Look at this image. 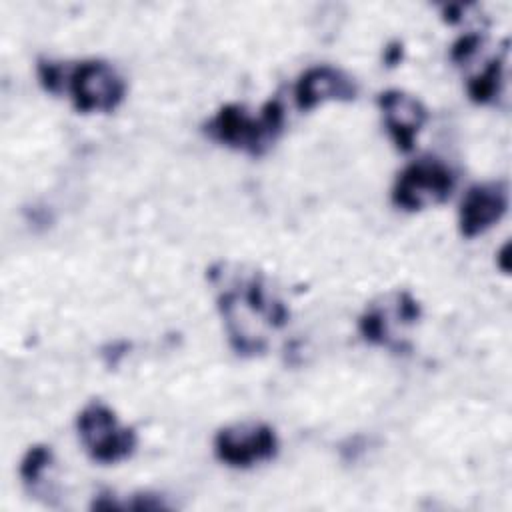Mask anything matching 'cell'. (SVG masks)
<instances>
[{
	"label": "cell",
	"instance_id": "cell-13",
	"mask_svg": "<svg viewBox=\"0 0 512 512\" xmlns=\"http://www.w3.org/2000/svg\"><path fill=\"white\" fill-rule=\"evenodd\" d=\"M508 252H510V244H504L500 254H498V266L502 268V272H508L510 270V264H508Z\"/></svg>",
	"mask_w": 512,
	"mask_h": 512
},
{
	"label": "cell",
	"instance_id": "cell-6",
	"mask_svg": "<svg viewBox=\"0 0 512 512\" xmlns=\"http://www.w3.org/2000/svg\"><path fill=\"white\" fill-rule=\"evenodd\" d=\"M278 438L266 424L246 422L222 428L214 438L216 456L228 466H252L276 454Z\"/></svg>",
	"mask_w": 512,
	"mask_h": 512
},
{
	"label": "cell",
	"instance_id": "cell-4",
	"mask_svg": "<svg viewBox=\"0 0 512 512\" xmlns=\"http://www.w3.org/2000/svg\"><path fill=\"white\" fill-rule=\"evenodd\" d=\"M78 432L88 454L104 464L128 458L136 446L134 430L122 426L114 412L100 402H92L80 412Z\"/></svg>",
	"mask_w": 512,
	"mask_h": 512
},
{
	"label": "cell",
	"instance_id": "cell-7",
	"mask_svg": "<svg viewBox=\"0 0 512 512\" xmlns=\"http://www.w3.org/2000/svg\"><path fill=\"white\" fill-rule=\"evenodd\" d=\"M508 208V192L500 182L472 186L460 204V232L478 236L494 226Z\"/></svg>",
	"mask_w": 512,
	"mask_h": 512
},
{
	"label": "cell",
	"instance_id": "cell-12",
	"mask_svg": "<svg viewBox=\"0 0 512 512\" xmlns=\"http://www.w3.org/2000/svg\"><path fill=\"white\" fill-rule=\"evenodd\" d=\"M478 42H480V38L474 36V34H468V36L460 38V40L454 44V48H452V60H454V62H466V60L476 52Z\"/></svg>",
	"mask_w": 512,
	"mask_h": 512
},
{
	"label": "cell",
	"instance_id": "cell-2",
	"mask_svg": "<svg viewBox=\"0 0 512 512\" xmlns=\"http://www.w3.org/2000/svg\"><path fill=\"white\" fill-rule=\"evenodd\" d=\"M284 126V108L278 100H268L258 116H250L242 106L228 104L206 124V134L230 148L262 154Z\"/></svg>",
	"mask_w": 512,
	"mask_h": 512
},
{
	"label": "cell",
	"instance_id": "cell-5",
	"mask_svg": "<svg viewBox=\"0 0 512 512\" xmlns=\"http://www.w3.org/2000/svg\"><path fill=\"white\" fill-rule=\"evenodd\" d=\"M454 188V176L446 164L422 158L408 164L396 178L392 200L404 210H424L444 202Z\"/></svg>",
	"mask_w": 512,
	"mask_h": 512
},
{
	"label": "cell",
	"instance_id": "cell-8",
	"mask_svg": "<svg viewBox=\"0 0 512 512\" xmlns=\"http://www.w3.org/2000/svg\"><path fill=\"white\" fill-rule=\"evenodd\" d=\"M356 84L342 70L332 66L308 68L296 82L294 98L300 110H310L326 100H352Z\"/></svg>",
	"mask_w": 512,
	"mask_h": 512
},
{
	"label": "cell",
	"instance_id": "cell-9",
	"mask_svg": "<svg viewBox=\"0 0 512 512\" xmlns=\"http://www.w3.org/2000/svg\"><path fill=\"white\" fill-rule=\"evenodd\" d=\"M378 104L384 114V124L400 150H410L422 124L426 122L424 106L402 90H386L380 94Z\"/></svg>",
	"mask_w": 512,
	"mask_h": 512
},
{
	"label": "cell",
	"instance_id": "cell-1",
	"mask_svg": "<svg viewBox=\"0 0 512 512\" xmlns=\"http://www.w3.org/2000/svg\"><path fill=\"white\" fill-rule=\"evenodd\" d=\"M218 306L224 314L232 346L240 354H256L266 348L264 328L286 324V306L268 290L260 274L226 278L220 284Z\"/></svg>",
	"mask_w": 512,
	"mask_h": 512
},
{
	"label": "cell",
	"instance_id": "cell-3",
	"mask_svg": "<svg viewBox=\"0 0 512 512\" xmlns=\"http://www.w3.org/2000/svg\"><path fill=\"white\" fill-rule=\"evenodd\" d=\"M64 90L80 112H110L124 96V82L110 64L86 60L64 70Z\"/></svg>",
	"mask_w": 512,
	"mask_h": 512
},
{
	"label": "cell",
	"instance_id": "cell-10",
	"mask_svg": "<svg viewBox=\"0 0 512 512\" xmlns=\"http://www.w3.org/2000/svg\"><path fill=\"white\" fill-rule=\"evenodd\" d=\"M502 88V60H492L478 76L468 82V94L474 102H492Z\"/></svg>",
	"mask_w": 512,
	"mask_h": 512
},
{
	"label": "cell",
	"instance_id": "cell-11",
	"mask_svg": "<svg viewBox=\"0 0 512 512\" xmlns=\"http://www.w3.org/2000/svg\"><path fill=\"white\" fill-rule=\"evenodd\" d=\"M50 450L46 446H34L28 450V454L24 456L22 464H20V476L24 478V482L28 484H36L40 482L44 470L50 464Z\"/></svg>",
	"mask_w": 512,
	"mask_h": 512
}]
</instances>
